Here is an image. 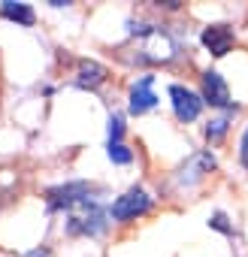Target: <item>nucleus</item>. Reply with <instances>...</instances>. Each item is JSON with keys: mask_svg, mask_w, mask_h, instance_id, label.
Masks as SVG:
<instances>
[{"mask_svg": "<svg viewBox=\"0 0 248 257\" xmlns=\"http://www.w3.org/2000/svg\"><path fill=\"white\" fill-rule=\"evenodd\" d=\"M134 34H140V46H137V61L140 64H170L179 52L176 40L164 28L149 25V28H140Z\"/></svg>", "mask_w": 248, "mask_h": 257, "instance_id": "1", "label": "nucleus"}, {"mask_svg": "<svg viewBox=\"0 0 248 257\" xmlns=\"http://www.w3.org/2000/svg\"><path fill=\"white\" fill-rule=\"evenodd\" d=\"M212 167H215V158H212L209 152H197V155H191L188 164L179 170V185H191V182L203 179Z\"/></svg>", "mask_w": 248, "mask_h": 257, "instance_id": "9", "label": "nucleus"}, {"mask_svg": "<svg viewBox=\"0 0 248 257\" xmlns=\"http://www.w3.org/2000/svg\"><path fill=\"white\" fill-rule=\"evenodd\" d=\"M152 85H155V76H143L131 88V112L134 115H143V112H149V109L158 106V94L152 91Z\"/></svg>", "mask_w": 248, "mask_h": 257, "instance_id": "7", "label": "nucleus"}, {"mask_svg": "<svg viewBox=\"0 0 248 257\" xmlns=\"http://www.w3.org/2000/svg\"><path fill=\"white\" fill-rule=\"evenodd\" d=\"M121 137H124V118L121 115H112L109 118V146L121 143Z\"/></svg>", "mask_w": 248, "mask_h": 257, "instance_id": "14", "label": "nucleus"}, {"mask_svg": "<svg viewBox=\"0 0 248 257\" xmlns=\"http://www.w3.org/2000/svg\"><path fill=\"white\" fill-rule=\"evenodd\" d=\"M203 46L215 55V58H224L233 46V31L227 25H209L203 31Z\"/></svg>", "mask_w": 248, "mask_h": 257, "instance_id": "8", "label": "nucleus"}, {"mask_svg": "<svg viewBox=\"0 0 248 257\" xmlns=\"http://www.w3.org/2000/svg\"><path fill=\"white\" fill-rule=\"evenodd\" d=\"M224 131H227V115L212 118V121L206 124V140H209V143H215V140H221V137H224Z\"/></svg>", "mask_w": 248, "mask_h": 257, "instance_id": "13", "label": "nucleus"}, {"mask_svg": "<svg viewBox=\"0 0 248 257\" xmlns=\"http://www.w3.org/2000/svg\"><path fill=\"white\" fill-rule=\"evenodd\" d=\"M106 79V70L94 61H82L79 64V73H76V85L79 88H97L100 82Z\"/></svg>", "mask_w": 248, "mask_h": 257, "instance_id": "11", "label": "nucleus"}, {"mask_svg": "<svg viewBox=\"0 0 248 257\" xmlns=\"http://www.w3.org/2000/svg\"><path fill=\"white\" fill-rule=\"evenodd\" d=\"M106 149H109V161L112 164H131L134 161V152L124 143H115V146H106Z\"/></svg>", "mask_w": 248, "mask_h": 257, "instance_id": "12", "label": "nucleus"}, {"mask_svg": "<svg viewBox=\"0 0 248 257\" xmlns=\"http://www.w3.org/2000/svg\"><path fill=\"white\" fill-rule=\"evenodd\" d=\"M149 209H152V197H149L143 188H131L128 194H121V197L112 203L109 215H112L115 221H137V218H143Z\"/></svg>", "mask_w": 248, "mask_h": 257, "instance_id": "3", "label": "nucleus"}, {"mask_svg": "<svg viewBox=\"0 0 248 257\" xmlns=\"http://www.w3.org/2000/svg\"><path fill=\"white\" fill-rule=\"evenodd\" d=\"M224 221H227V218H224V215L218 212V215H212L209 227H215V230H221V233H233V230H230V224H224Z\"/></svg>", "mask_w": 248, "mask_h": 257, "instance_id": "15", "label": "nucleus"}, {"mask_svg": "<svg viewBox=\"0 0 248 257\" xmlns=\"http://www.w3.org/2000/svg\"><path fill=\"white\" fill-rule=\"evenodd\" d=\"M170 100H173V112L179 121H194L200 112H203V97H197L191 88L185 85H170Z\"/></svg>", "mask_w": 248, "mask_h": 257, "instance_id": "5", "label": "nucleus"}, {"mask_svg": "<svg viewBox=\"0 0 248 257\" xmlns=\"http://www.w3.org/2000/svg\"><path fill=\"white\" fill-rule=\"evenodd\" d=\"M103 227H106V212L94 200H85L76 209H70V221H67L70 236H97Z\"/></svg>", "mask_w": 248, "mask_h": 257, "instance_id": "2", "label": "nucleus"}, {"mask_svg": "<svg viewBox=\"0 0 248 257\" xmlns=\"http://www.w3.org/2000/svg\"><path fill=\"white\" fill-rule=\"evenodd\" d=\"M88 194H91V188L85 182H67V185H58V188H52L46 194V206H49V212H55V209H76L79 203L88 200Z\"/></svg>", "mask_w": 248, "mask_h": 257, "instance_id": "4", "label": "nucleus"}, {"mask_svg": "<svg viewBox=\"0 0 248 257\" xmlns=\"http://www.w3.org/2000/svg\"><path fill=\"white\" fill-rule=\"evenodd\" d=\"M239 161L248 167V127H245V134H242V143H239Z\"/></svg>", "mask_w": 248, "mask_h": 257, "instance_id": "16", "label": "nucleus"}, {"mask_svg": "<svg viewBox=\"0 0 248 257\" xmlns=\"http://www.w3.org/2000/svg\"><path fill=\"white\" fill-rule=\"evenodd\" d=\"M203 100H206L209 106L230 109V88H227V82L221 79V73H215V70H206V73H203Z\"/></svg>", "mask_w": 248, "mask_h": 257, "instance_id": "6", "label": "nucleus"}, {"mask_svg": "<svg viewBox=\"0 0 248 257\" xmlns=\"http://www.w3.org/2000/svg\"><path fill=\"white\" fill-rule=\"evenodd\" d=\"M0 16L10 19V22H16V25H22V28H31L34 19H37L28 4H13V0H4V4H0Z\"/></svg>", "mask_w": 248, "mask_h": 257, "instance_id": "10", "label": "nucleus"}]
</instances>
